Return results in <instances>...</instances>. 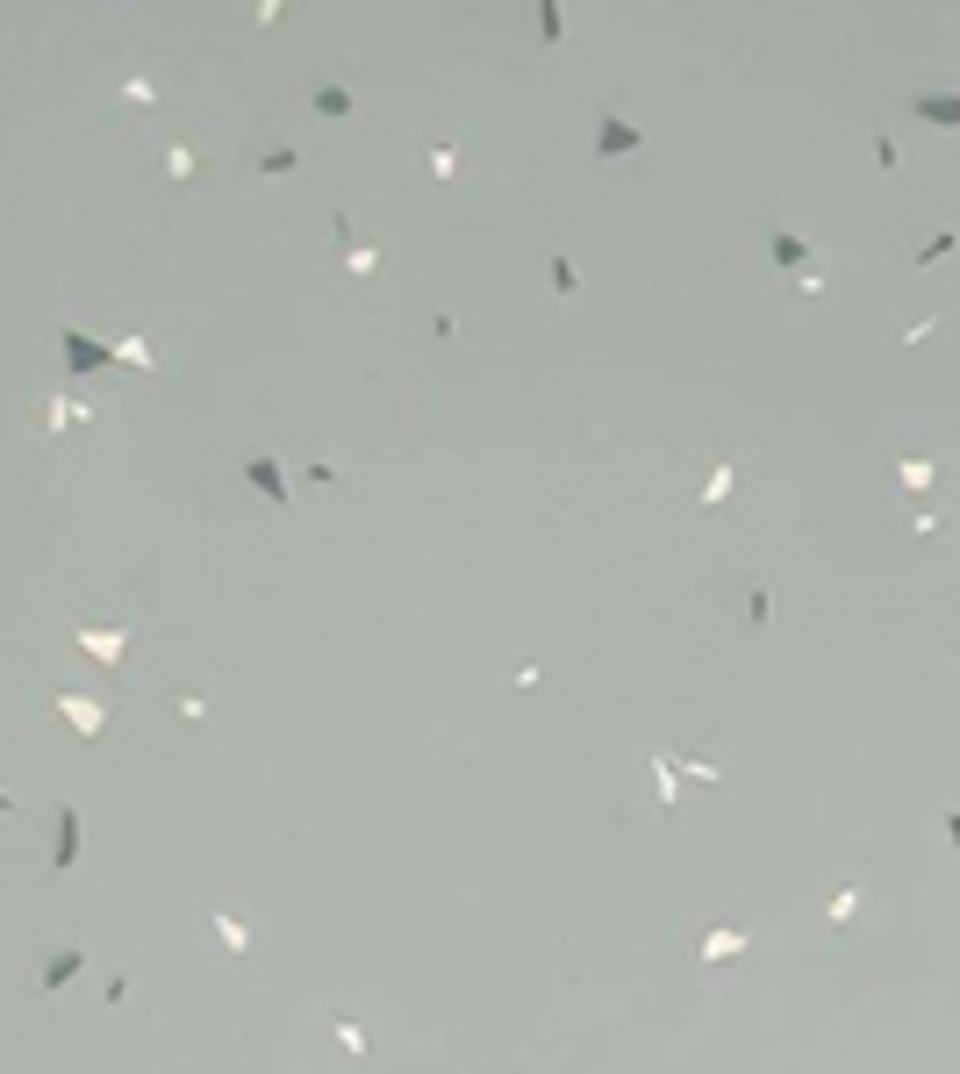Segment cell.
Listing matches in <instances>:
<instances>
[{"label": "cell", "instance_id": "cell-5", "mask_svg": "<svg viewBox=\"0 0 960 1074\" xmlns=\"http://www.w3.org/2000/svg\"><path fill=\"white\" fill-rule=\"evenodd\" d=\"M0 810H15V802H8V795H0Z\"/></svg>", "mask_w": 960, "mask_h": 1074}, {"label": "cell", "instance_id": "cell-3", "mask_svg": "<svg viewBox=\"0 0 960 1074\" xmlns=\"http://www.w3.org/2000/svg\"><path fill=\"white\" fill-rule=\"evenodd\" d=\"M72 860H79V817L65 810V817H58V860H51V867H72Z\"/></svg>", "mask_w": 960, "mask_h": 1074}, {"label": "cell", "instance_id": "cell-1", "mask_svg": "<svg viewBox=\"0 0 960 1074\" xmlns=\"http://www.w3.org/2000/svg\"><path fill=\"white\" fill-rule=\"evenodd\" d=\"M215 938H223L230 953H251V924H244L237 910H215Z\"/></svg>", "mask_w": 960, "mask_h": 1074}, {"label": "cell", "instance_id": "cell-4", "mask_svg": "<svg viewBox=\"0 0 960 1074\" xmlns=\"http://www.w3.org/2000/svg\"><path fill=\"white\" fill-rule=\"evenodd\" d=\"M65 716H72L79 731H101V709H94V702H65Z\"/></svg>", "mask_w": 960, "mask_h": 1074}, {"label": "cell", "instance_id": "cell-2", "mask_svg": "<svg viewBox=\"0 0 960 1074\" xmlns=\"http://www.w3.org/2000/svg\"><path fill=\"white\" fill-rule=\"evenodd\" d=\"M79 967H86V953H51V967H43V989H65Z\"/></svg>", "mask_w": 960, "mask_h": 1074}]
</instances>
